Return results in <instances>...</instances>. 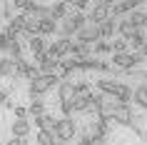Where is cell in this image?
Masks as SVG:
<instances>
[{"label":"cell","mask_w":147,"mask_h":145,"mask_svg":"<svg viewBox=\"0 0 147 145\" xmlns=\"http://www.w3.org/2000/svg\"><path fill=\"white\" fill-rule=\"evenodd\" d=\"M140 63H145L140 53H117V55H112L110 65L115 70H120V73H132V70H137Z\"/></svg>","instance_id":"1"},{"label":"cell","mask_w":147,"mask_h":145,"mask_svg":"<svg viewBox=\"0 0 147 145\" xmlns=\"http://www.w3.org/2000/svg\"><path fill=\"white\" fill-rule=\"evenodd\" d=\"M53 135H55L57 143H65V145H67L70 140H75V135H78V125H75L72 118H60V120L55 123Z\"/></svg>","instance_id":"2"},{"label":"cell","mask_w":147,"mask_h":145,"mask_svg":"<svg viewBox=\"0 0 147 145\" xmlns=\"http://www.w3.org/2000/svg\"><path fill=\"white\" fill-rule=\"evenodd\" d=\"M57 85H60L57 75H38V78H35V80L30 83L28 93H30V98H40V95L50 93L53 88H57Z\"/></svg>","instance_id":"3"},{"label":"cell","mask_w":147,"mask_h":145,"mask_svg":"<svg viewBox=\"0 0 147 145\" xmlns=\"http://www.w3.org/2000/svg\"><path fill=\"white\" fill-rule=\"evenodd\" d=\"M110 5H112V0H97L92 8H90V13H87V25H100L102 20H107L110 18Z\"/></svg>","instance_id":"4"},{"label":"cell","mask_w":147,"mask_h":145,"mask_svg":"<svg viewBox=\"0 0 147 145\" xmlns=\"http://www.w3.org/2000/svg\"><path fill=\"white\" fill-rule=\"evenodd\" d=\"M142 0H120V3H112L110 5V18H127L132 10H140Z\"/></svg>","instance_id":"5"},{"label":"cell","mask_w":147,"mask_h":145,"mask_svg":"<svg viewBox=\"0 0 147 145\" xmlns=\"http://www.w3.org/2000/svg\"><path fill=\"white\" fill-rule=\"evenodd\" d=\"M70 48H72V40H67V38H57L53 45L45 50V53L50 55V58H55V60H62V58H67V55H70Z\"/></svg>","instance_id":"6"},{"label":"cell","mask_w":147,"mask_h":145,"mask_svg":"<svg viewBox=\"0 0 147 145\" xmlns=\"http://www.w3.org/2000/svg\"><path fill=\"white\" fill-rule=\"evenodd\" d=\"M110 123H117V125H127V128H130L132 123H135V113H132V108L130 105H117Z\"/></svg>","instance_id":"7"},{"label":"cell","mask_w":147,"mask_h":145,"mask_svg":"<svg viewBox=\"0 0 147 145\" xmlns=\"http://www.w3.org/2000/svg\"><path fill=\"white\" fill-rule=\"evenodd\" d=\"M72 15H75L72 3H65V0H60V3L50 5V18H53V20H65V18H72Z\"/></svg>","instance_id":"8"},{"label":"cell","mask_w":147,"mask_h":145,"mask_svg":"<svg viewBox=\"0 0 147 145\" xmlns=\"http://www.w3.org/2000/svg\"><path fill=\"white\" fill-rule=\"evenodd\" d=\"M75 40L78 43H85V45H95L100 40V33H97V25H85L82 30L75 33Z\"/></svg>","instance_id":"9"},{"label":"cell","mask_w":147,"mask_h":145,"mask_svg":"<svg viewBox=\"0 0 147 145\" xmlns=\"http://www.w3.org/2000/svg\"><path fill=\"white\" fill-rule=\"evenodd\" d=\"M72 98H75V83L72 80H60V85H57V100L60 103H70Z\"/></svg>","instance_id":"10"},{"label":"cell","mask_w":147,"mask_h":145,"mask_svg":"<svg viewBox=\"0 0 147 145\" xmlns=\"http://www.w3.org/2000/svg\"><path fill=\"white\" fill-rule=\"evenodd\" d=\"M97 33H100V40H110V38H115V33H117V20H115V18H107V20H102V23L97 25Z\"/></svg>","instance_id":"11"},{"label":"cell","mask_w":147,"mask_h":145,"mask_svg":"<svg viewBox=\"0 0 147 145\" xmlns=\"http://www.w3.org/2000/svg\"><path fill=\"white\" fill-rule=\"evenodd\" d=\"M112 98L117 100V105H130V100H132V88L130 85H125V83H117V90Z\"/></svg>","instance_id":"12"},{"label":"cell","mask_w":147,"mask_h":145,"mask_svg":"<svg viewBox=\"0 0 147 145\" xmlns=\"http://www.w3.org/2000/svg\"><path fill=\"white\" fill-rule=\"evenodd\" d=\"M92 88H97V93H100V95H115V90H117V80H112V78H100V80H97Z\"/></svg>","instance_id":"13"},{"label":"cell","mask_w":147,"mask_h":145,"mask_svg":"<svg viewBox=\"0 0 147 145\" xmlns=\"http://www.w3.org/2000/svg\"><path fill=\"white\" fill-rule=\"evenodd\" d=\"M10 130H13V138L15 140H23V138L30 135V120H15Z\"/></svg>","instance_id":"14"},{"label":"cell","mask_w":147,"mask_h":145,"mask_svg":"<svg viewBox=\"0 0 147 145\" xmlns=\"http://www.w3.org/2000/svg\"><path fill=\"white\" fill-rule=\"evenodd\" d=\"M127 20L132 23V28H135V30L147 28V13H145V10H132L130 15H127Z\"/></svg>","instance_id":"15"},{"label":"cell","mask_w":147,"mask_h":145,"mask_svg":"<svg viewBox=\"0 0 147 145\" xmlns=\"http://www.w3.org/2000/svg\"><path fill=\"white\" fill-rule=\"evenodd\" d=\"M55 115H50V113H45V115H40L38 120H35V125L40 128V133H53L55 130Z\"/></svg>","instance_id":"16"},{"label":"cell","mask_w":147,"mask_h":145,"mask_svg":"<svg viewBox=\"0 0 147 145\" xmlns=\"http://www.w3.org/2000/svg\"><path fill=\"white\" fill-rule=\"evenodd\" d=\"M55 33H57V20H53V18L40 20V28H38V35H40V38H45V35H55Z\"/></svg>","instance_id":"17"},{"label":"cell","mask_w":147,"mask_h":145,"mask_svg":"<svg viewBox=\"0 0 147 145\" xmlns=\"http://www.w3.org/2000/svg\"><path fill=\"white\" fill-rule=\"evenodd\" d=\"M135 28H132V23L130 20H127V18H122V20H117V35H120V38L122 40H130L132 35H135Z\"/></svg>","instance_id":"18"},{"label":"cell","mask_w":147,"mask_h":145,"mask_svg":"<svg viewBox=\"0 0 147 145\" xmlns=\"http://www.w3.org/2000/svg\"><path fill=\"white\" fill-rule=\"evenodd\" d=\"M28 48H30V53L38 58V55H42L47 50L45 45V38H40V35H35V38H28Z\"/></svg>","instance_id":"19"},{"label":"cell","mask_w":147,"mask_h":145,"mask_svg":"<svg viewBox=\"0 0 147 145\" xmlns=\"http://www.w3.org/2000/svg\"><path fill=\"white\" fill-rule=\"evenodd\" d=\"M38 28H40V20L25 15V25H23V35L25 38H35V35H38Z\"/></svg>","instance_id":"20"},{"label":"cell","mask_w":147,"mask_h":145,"mask_svg":"<svg viewBox=\"0 0 147 145\" xmlns=\"http://www.w3.org/2000/svg\"><path fill=\"white\" fill-rule=\"evenodd\" d=\"M132 100L137 103L142 110H147V85H140V88H135L132 90Z\"/></svg>","instance_id":"21"},{"label":"cell","mask_w":147,"mask_h":145,"mask_svg":"<svg viewBox=\"0 0 147 145\" xmlns=\"http://www.w3.org/2000/svg\"><path fill=\"white\" fill-rule=\"evenodd\" d=\"M0 78H15V65L10 58H0Z\"/></svg>","instance_id":"22"},{"label":"cell","mask_w":147,"mask_h":145,"mask_svg":"<svg viewBox=\"0 0 147 145\" xmlns=\"http://www.w3.org/2000/svg\"><path fill=\"white\" fill-rule=\"evenodd\" d=\"M28 115H32L35 120H38L40 115H45V103L40 98H32V103H30V108H28Z\"/></svg>","instance_id":"23"},{"label":"cell","mask_w":147,"mask_h":145,"mask_svg":"<svg viewBox=\"0 0 147 145\" xmlns=\"http://www.w3.org/2000/svg\"><path fill=\"white\" fill-rule=\"evenodd\" d=\"M110 53H112V50H110L107 40H97V43L92 45V58H97V60H100L102 55H110Z\"/></svg>","instance_id":"24"},{"label":"cell","mask_w":147,"mask_h":145,"mask_svg":"<svg viewBox=\"0 0 147 145\" xmlns=\"http://www.w3.org/2000/svg\"><path fill=\"white\" fill-rule=\"evenodd\" d=\"M95 93V88L90 83H75V98H90V95H92Z\"/></svg>","instance_id":"25"},{"label":"cell","mask_w":147,"mask_h":145,"mask_svg":"<svg viewBox=\"0 0 147 145\" xmlns=\"http://www.w3.org/2000/svg\"><path fill=\"white\" fill-rule=\"evenodd\" d=\"M97 58H82V60H78V70H82V73H90V70H97Z\"/></svg>","instance_id":"26"},{"label":"cell","mask_w":147,"mask_h":145,"mask_svg":"<svg viewBox=\"0 0 147 145\" xmlns=\"http://www.w3.org/2000/svg\"><path fill=\"white\" fill-rule=\"evenodd\" d=\"M70 105H72V113H87V108H90V98H72L70 100Z\"/></svg>","instance_id":"27"},{"label":"cell","mask_w":147,"mask_h":145,"mask_svg":"<svg viewBox=\"0 0 147 145\" xmlns=\"http://www.w3.org/2000/svg\"><path fill=\"white\" fill-rule=\"evenodd\" d=\"M35 143H38V145H55L57 140H55L53 133H40V130H38V135H35Z\"/></svg>","instance_id":"28"},{"label":"cell","mask_w":147,"mask_h":145,"mask_svg":"<svg viewBox=\"0 0 147 145\" xmlns=\"http://www.w3.org/2000/svg\"><path fill=\"white\" fill-rule=\"evenodd\" d=\"M110 50H112V55H117V53H127V40H122V38L110 40Z\"/></svg>","instance_id":"29"},{"label":"cell","mask_w":147,"mask_h":145,"mask_svg":"<svg viewBox=\"0 0 147 145\" xmlns=\"http://www.w3.org/2000/svg\"><path fill=\"white\" fill-rule=\"evenodd\" d=\"M70 20H72V25H75L78 30H82V28H85V25H87V18L82 15V13H75V15L70 18Z\"/></svg>","instance_id":"30"},{"label":"cell","mask_w":147,"mask_h":145,"mask_svg":"<svg viewBox=\"0 0 147 145\" xmlns=\"http://www.w3.org/2000/svg\"><path fill=\"white\" fill-rule=\"evenodd\" d=\"M40 75V70H38V65H32V63H28V70H25V80H35V78Z\"/></svg>","instance_id":"31"},{"label":"cell","mask_w":147,"mask_h":145,"mask_svg":"<svg viewBox=\"0 0 147 145\" xmlns=\"http://www.w3.org/2000/svg\"><path fill=\"white\" fill-rule=\"evenodd\" d=\"M13 113H15L18 120H28V108H23V105H13Z\"/></svg>","instance_id":"32"},{"label":"cell","mask_w":147,"mask_h":145,"mask_svg":"<svg viewBox=\"0 0 147 145\" xmlns=\"http://www.w3.org/2000/svg\"><path fill=\"white\" fill-rule=\"evenodd\" d=\"M60 110H62V118H72V105H70V103H60Z\"/></svg>","instance_id":"33"},{"label":"cell","mask_w":147,"mask_h":145,"mask_svg":"<svg viewBox=\"0 0 147 145\" xmlns=\"http://www.w3.org/2000/svg\"><path fill=\"white\" fill-rule=\"evenodd\" d=\"M3 18L10 23V18H13V3H5V5H3Z\"/></svg>","instance_id":"34"},{"label":"cell","mask_w":147,"mask_h":145,"mask_svg":"<svg viewBox=\"0 0 147 145\" xmlns=\"http://www.w3.org/2000/svg\"><path fill=\"white\" fill-rule=\"evenodd\" d=\"M72 8H75V13H78V10H87V8H90V3H87V0H75Z\"/></svg>","instance_id":"35"},{"label":"cell","mask_w":147,"mask_h":145,"mask_svg":"<svg viewBox=\"0 0 147 145\" xmlns=\"http://www.w3.org/2000/svg\"><path fill=\"white\" fill-rule=\"evenodd\" d=\"M10 43H13V40H8V38H5V35H3V33H0V50H3V53H8Z\"/></svg>","instance_id":"36"},{"label":"cell","mask_w":147,"mask_h":145,"mask_svg":"<svg viewBox=\"0 0 147 145\" xmlns=\"http://www.w3.org/2000/svg\"><path fill=\"white\" fill-rule=\"evenodd\" d=\"M28 3H30V0H15V3H13V8H18V10H25V8H28Z\"/></svg>","instance_id":"37"},{"label":"cell","mask_w":147,"mask_h":145,"mask_svg":"<svg viewBox=\"0 0 147 145\" xmlns=\"http://www.w3.org/2000/svg\"><path fill=\"white\" fill-rule=\"evenodd\" d=\"M5 145H28V138H23V140H15V138H13V140H8Z\"/></svg>","instance_id":"38"},{"label":"cell","mask_w":147,"mask_h":145,"mask_svg":"<svg viewBox=\"0 0 147 145\" xmlns=\"http://www.w3.org/2000/svg\"><path fill=\"white\" fill-rule=\"evenodd\" d=\"M8 103V90H0V105H5Z\"/></svg>","instance_id":"39"},{"label":"cell","mask_w":147,"mask_h":145,"mask_svg":"<svg viewBox=\"0 0 147 145\" xmlns=\"http://www.w3.org/2000/svg\"><path fill=\"white\" fill-rule=\"evenodd\" d=\"M142 78H145V80H147V70H145V73H142Z\"/></svg>","instance_id":"40"},{"label":"cell","mask_w":147,"mask_h":145,"mask_svg":"<svg viewBox=\"0 0 147 145\" xmlns=\"http://www.w3.org/2000/svg\"><path fill=\"white\" fill-rule=\"evenodd\" d=\"M55 145H65V143H55Z\"/></svg>","instance_id":"41"}]
</instances>
